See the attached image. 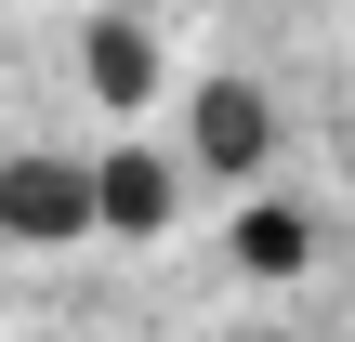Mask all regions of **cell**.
Segmentation results:
<instances>
[{"mask_svg": "<svg viewBox=\"0 0 355 342\" xmlns=\"http://www.w3.org/2000/svg\"><path fill=\"white\" fill-rule=\"evenodd\" d=\"M105 211V171H66V158H26L13 185H0V224L13 237H79Z\"/></svg>", "mask_w": 355, "mask_h": 342, "instance_id": "6da1fadb", "label": "cell"}, {"mask_svg": "<svg viewBox=\"0 0 355 342\" xmlns=\"http://www.w3.org/2000/svg\"><path fill=\"white\" fill-rule=\"evenodd\" d=\"M198 158H211V171H250V158H263V92L211 79V92H198Z\"/></svg>", "mask_w": 355, "mask_h": 342, "instance_id": "7a4b0ae2", "label": "cell"}, {"mask_svg": "<svg viewBox=\"0 0 355 342\" xmlns=\"http://www.w3.org/2000/svg\"><path fill=\"white\" fill-rule=\"evenodd\" d=\"M79 79H92V92H105V105H132V92H145V79H158V53H145V26H119V13H105V26H92V40H79Z\"/></svg>", "mask_w": 355, "mask_h": 342, "instance_id": "3957f363", "label": "cell"}, {"mask_svg": "<svg viewBox=\"0 0 355 342\" xmlns=\"http://www.w3.org/2000/svg\"><path fill=\"white\" fill-rule=\"evenodd\" d=\"M105 224H132V237L171 224V171L158 158H105Z\"/></svg>", "mask_w": 355, "mask_h": 342, "instance_id": "277c9868", "label": "cell"}, {"mask_svg": "<svg viewBox=\"0 0 355 342\" xmlns=\"http://www.w3.org/2000/svg\"><path fill=\"white\" fill-rule=\"evenodd\" d=\"M237 264L290 277V264H303V211H250V224H237Z\"/></svg>", "mask_w": 355, "mask_h": 342, "instance_id": "5b68a950", "label": "cell"}]
</instances>
